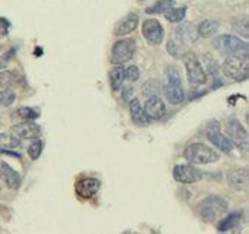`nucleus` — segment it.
<instances>
[{
    "mask_svg": "<svg viewBox=\"0 0 249 234\" xmlns=\"http://www.w3.org/2000/svg\"><path fill=\"white\" fill-rule=\"evenodd\" d=\"M223 73L234 81L242 82L249 76V57L248 53H234L229 54L227 59L223 62Z\"/></svg>",
    "mask_w": 249,
    "mask_h": 234,
    "instance_id": "nucleus-1",
    "label": "nucleus"
},
{
    "mask_svg": "<svg viewBox=\"0 0 249 234\" xmlns=\"http://www.w3.org/2000/svg\"><path fill=\"white\" fill-rule=\"evenodd\" d=\"M227 209H229V205H227L226 199H223L217 195L207 196L204 201H201V203L198 206L201 219L208 224L218 221L227 212Z\"/></svg>",
    "mask_w": 249,
    "mask_h": 234,
    "instance_id": "nucleus-2",
    "label": "nucleus"
},
{
    "mask_svg": "<svg viewBox=\"0 0 249 234\" xmlns=\"http://www.w3.org/2000/svg\"><path fill=\"white\" fill-rule=\"evenodd\" d=\"M185 158L191 163V164H213L215 161H218L220 155L217 154L215 150H213L211 147L201 144V142H194L189 144L185 148Z\"/></svg>",
    "mask_w": 249,
    "mask_h": 234,
    "instance_id": "nucleus-3",
    "label": "nucleus"
},
{
    "mask_svg": "<svg viewBox=\"0 0 249 234\" xmlns=\"http://www.w3.org/2000/svg\"><path fill=\"white\" fill-rule=\"evenodd\" d=\"M166 98L170 104L178 105L185 101V91L182 86V81L179 76V70L175 66L167 69V84L164 86Z\"/></svg>",
    "mask_w": 249,
    "mask_h": 234,
    "instance_id": "nucleus-4",
    "label": "nucleus"
},
{
    "mask_svg": "<svg viewBox=\"0 0 249 234\" xmlns=\"http://www.w3.org/2000/svg\"><path fill=\"white\" fill-rule=\"evenodd\" d=\"M137 51V43L132 38H123L117 40L111 47L110 62L113 65H124L129 60H132L134 54Z\"/></svg>",
    "mask_w": 249,
    "mask_h": 234,
    "instance_id": "nucleus-5",
    "label": "nucleus"
},
{
    "mask_svg": "<svg viewBox=\"0 0 249 234\" xmlns=\"http://www.w3.org/2000/svg\"><path fill=\"white\" fill-rule=\"evenodd\" d=\"M180 59L183 60L189 84L194 85V86L205 84L207 73H205V70H204V67H202V65L199 62V59L194 53H185Z\"/></svg>",
    "mask_w": 249,
    "mask_h": 234,
    "instance_id": "nucleus-6",
    "label": "nucleus"
},
{
    "mask_svg": "<svg viewBox=\"0 0 249 234\" xmlns=\"http://www.w3.org/2000/svg\"><path fill=\"white\" fill-rule=\"evenodd\" d=\"M213 47L224 54H234V53H248V44L233 34L218 35L213 40Z\"/></svg>",
    "mask_w": 249,
    "mask_h": 234,
    "instance_id": "nucleus-7",
    "label": "nucleus"
},
{
    "mask_svg": "<svg viewBox=\"0 0 249 234\" xmlns=\"http://www.w3.org/2000/svg\"><path fill=\"white\" fill-rule=\"evenodd\" d=\"M205 132H207L208 141L213 142V145H214L215 148H218V150H220L221 152H224V154H230V152H231L233 144L230 142V139H229L227 136L223 135L221 126H220V123H218L217 120L210 122V123L207 125Z\"/></svg>",
    "mask_w": 249,
    "mask_h": 234,
    "instance_id": "nucleus-8",
    "label": "nucleus"
},
{
    "mask_svg": "<svg viewBox=\"0 0 249 234\" xmlns=\"http://www.w3.org/2000/svg\"><path fill=\"white\" fill-rule=\"evenodd\" d=\"M226 129H227V135H229V139L233 144V147H237L240 151H248L249 138H248V132L242 126V123L236 119H230L227 122Z\"/></svg>",
    "mask_w": 249,
    "mask_h": 234,
    "instance_id": "nucleus-9",
    "label": "nucleus"
},
{
    "mask_svg": "<svg viewBox=\"0 0 249 234\" xmlns=\"http://www.w3.org/2000/svg\"><path fill=\"white\" fill-rule=\"evenodd\" d=\"M202 176L204 174L201 173V170H198L189 164H179V166H175V168H173V179L178 183L192 184V183L202 180Z\"/></svg>",
    "mask_w": 249,
    "mask_h": 234,
    "instance_id": "nucleus-10",
    "label": "nucleus"
},
{
    "mask_svg": "<svg viewBox=\"0 0 249 234\" xmlns=\"http://www.w3.org/2000/svg\"><path fill=\"white\" fill-rule=\"evenodd\" d=\"M142 35L151 46H160L164 40V30L157 19H145L142 22Z\"/></svg>",
    "mask_w": 249,
    "mask_h": 234,
    "instance_id": "nucleus-11",
    "label": "nucleus"
},
{
    "mask_svg": "<svg viewBox=\"0 0 249 234\" xmlns=\"http://www.w3.org/2000/svg\"><path fill=\"white\" fill-rule=\"evenodd\" d=\"M12 134L17 135L19 139H37L41 135V128L34 123L33 120L21 122L12 126Z\"/></svg>",
    "mask_w": 249,
    "mask_h": 234,
    "instance_id": "nucleus-12",
    "label": "nucleus"
},
{
    "mask_svg": "<svg viewBox=\"0 0 249 234\" xmlns=\"http://www.w3.org/2000/svg\"><path fill=\"white\" fill-rule=\"evenodd\" d=\"M100 189V182L92 177H84L79 179L75 183V192L82 199H91Z\"/></svg>",
    "mask_w": 249,
    "mask_h": 234,
    "instance_id": "nucleus-13",
    "label": "nucleus"
},
{
    "mask_svg": "<svg viewBox=\"0 0 249 234\" xmlns=\"http://www.w3.org/2000/svg\"><path fill=\"white\" fill-rule=\"evenodd\" d=\"M227 183L234 190H246L249 183V171L245 167L230 170L227 174Z\"/></svg>",
    "mask_w": 249,
    "mask_h": 234,
    "instance_id": "nucleus-14",
    "label": "nucleus"
},
{
    "mask_svg": "<svg viewBox=\"0 0 249 234\" xmlns=\"http://www.w3.org/2000/svg\"><path fill=\"white\" fill-rule=\"evenodd\" d=\"M140 25V18L137 14H129L126 15L123 19H120L114 30H113V34L116 37H124V35H129L131 33H134Z\"/></svg>",
    "mask_w": 249,
    "mask_h": 234,
    "instance_id": "nucleus-15",
    "label": "nucleus"
},
{
    "mask_svg": "<svg viewBox=\"0 0 249 234\" xmlns=\"http://www.w3.org/2000/svg\"><path fill=\"white\" fill-rule=\"evenodd\" d=\"M145 113L148 114L150 119H154V120H159V119H163L167 113V108H166V104L163 102V100L157 95H153L150 97L147 101H145Z\"/></svg>",
    "mask_w": 249,
    "mask_h": 234,
    "instance_id": "nucleus-16",
    "label": "nucleus"
},
{
    "mask_svg": "<svg viewBox=\"0 0 249 234\" xmlns=\"http://www.w3.org/2000/svg\"><path fill=\"white\" fill-rule=\"evenodd\" d=\"M175 35H176L178 41L182 43V44H194L199 38V34L196 31V27H194L189 22H185V24L178 25L175 28Z\"/></svg>",
    "mask_w": 249,
    "mask_h": 234,
    "instance_id": "nucleus-17",
    "label": "nucleus"
},
{
    "mask_svg": "<svg viewBox=\"0 0 249 234\" xmlns=\"http://www.w3.org/2000/svg\"><path fill=\"white\" fill-rule=\"evenodd\" d=\"M0 179L3 180V183L9 187V189H19L21 187V174L14 170L8 163H2L0 164Z\"/></svg>",
    "mask_w": 249,
    "mask_h": 234,
    "instance_id": "nucleus-18",
    "label": "nucleus"
},
{
    "mask_svg": "<svg viewBox=\"0 0 249 234\" xmlns=\"http://www.w3.org/2000/svg\"><path fill=\"white\" fill-rule=\"evenodd\" d=\"M129 113H131V119L137 126H148L151 123V119L148 117V114L145 113V108L142 107V104L140 102V100H132L129 102Z\"/></svg>",
    "mask_w": 249,
    "mask_h": 234,
    "instance_id": "nucleus-19",
    "label": "nucleus"
},
{
    "mask_svg": "<svg viewBox=\"0 0 249 234\" xmlns=\"http://www.w3.org/2000/svg\"><path fill=\"white\" fill-rule=\"evenodd\" d=\"M108 79H110V86L113 91H119L123 85L124 81V67L122 65H114L111 70L108 72Z\"/></svg>",
    "mask_w": 249,
    "mask_h": 234,
    "instance_id": "nucleus-20",
    "label": "nucleus"
},
{
    "mask_svg": "<svg viewBox=\"0 0 249 234\" xmlns=\"http://www.w3.org/2000/svg\"><path fill=\"white\" fill-rule=\"evenodd\" d=\"M240 217H242V212H230V214H224V218H221L217 224V230L220 233H224V231H229L231 228H234L239 221H240Z\"/></svg>",
    "mask_w": 249,
    "mask_h": 234,
    "instance_id": "nucleus-21",
    "label": "nucleus"
},
{
    "mask_svg": "<svg viewBox=\"0 0 249 234\" xmlns=\"http://www.w3.org/2000/svg\"><path fill=\"white\" fill-rule=\"evenodd\" d=\"M22 75L17 70H3L0 72V86L9 88L15 84H19L22 81Z\"/></svg>",
    "mask_w": 249,
    "mask_h": 234,
    "instance_id": "nucleus-22",
    "label": "nucleus"
},
{
    "mask_svg": "<svg viewBox=\"0 0 249 234\" xmlns=\"http://www.w3.org/2000/svg\"><path fill=\"white\" fill-rule=\"evenodd\" d=\"M217 30H218V22L213 19H204L196 27L199 37H211L213 34H215Z\"/></svg>",
    "mask_w": 249,
    "mask_h": 234,
    "instance_id": "nucleus-23",
    "label": "nucleus"
},
{
    "mask_svg": "<svg viewBox=\"0 0 249 234\" xmlns=\"http://www.w3.org/2000/svg\"><path fill=\"white\" fill-rule=\"evenodd\" d=\"M38 114H40V113H38L37 110L31 108V107H21V108H18L17 111H14L12 117H14V119H19V120H22V122H27V120H34V119H37Z\"/></svg>",
    "mask_w": 249,
    "mask_h": 234,
    "instance_id": "nucleus-24",
    "label": "nucleus"
},
{
    "mask_svg": "<svg viewBox=\"0 0 249 234\" xmlns=\"http://www.w3.org/2000/svg\"><path fill=\"white\" fill-rule=\"evenodd\" d=\"M163 15L166 17V19H167L169 22H172V24H179V22L183 21V18H185V15H186V8H185V6H182V8H175V6H173V8L167 9Z\"/></svg>",
    "mask_w": 249,
    "mask_h": 234,
    "instance_id": "nucleus-25",
    "label": "nucleus"
},
{
    "mask_svg": "<svg viewBox=\"0 0 249 234\" xmlns=\"http://www.w3.org/2000/svg\"><path fill=\"white\" fill-rule=\"evenodd\" d=\"M0 147L6 150H15L21 147V139L14 134H0Z\"/></svg>",
    "mask_w": 249,
    "mask_h": 234,
    "instance_id": "nucleus-26",
    "label": "nucleus"
},
{
    "mask_svg": "<svg viewBox=\"0 0 249 234\" xmlns=\"http://www.w3.org/2000/svg\"><path fill=\"white\" fill-rule=\"evenodd\" d=\"M173 6H175V0H159V2L154 6L147 8L145 12L148 15H160V14L163 15L167 9L173 8Z\"/></svg>",
    "mask_w": 249,
    "mask_h": 234,
    "instance_id": "nucleus-27",
    "label": "nucleus"
},
{
    "mask_svg": "<svg viewBox=\"0 0 249 234\" xmlns=\"http://www.w3.org/2000/svg\"><path fill=\"white\" fill-rule=\"evenodd\" d=\"M41 152H43V142L38 138L37 139H33V142L28 147V155H30V158L36 161V160L40 158Z\"/></svg>",
    "mask_w": 249,
    "mask_h": 234,
    "instance_id": "nucleus-28",
    "label": "nucleus"
},
{
    "mask_svg": "<svg viewBox=\"0 0 249 234\" xmlns=\"http://www.w3.org/2000/svg\"><path fill=\"white\" fill-rule=\"evenodd\" d=\"M231 27L233 30L242 35V37H248V19L243 17V18H237V19H233L231 22Z\"/></svg>",
    "mask_w": 249,
    "mask_h": 234,
    "instance_id": "nucleus-29",
    "label": "nucleus"
},
{
    "mask_svg": "<svg viewBox=\"0 0 249 234\" xmlns=\"http://www.w3.org/2000/svg\"><path fill=\"white\" fill-rule=\"evenodd\" d=\"M15 100H17V94L14 91H11L8 88L3 89V91H0V105L8 107V105L14 104Z\"/></svg>",
    "mask_w": 249,
    "mask_h": 234,
    "instance_id": "nucleus-30",
    "label": "nucleus"
},
{
    "mask_svg": "<svg viewBox=\"0 0 249 234\" xmlns=\"http://www.w3.org/2000/svg\"><path fill=\"white\" fill-rule=\"evenodd\" d=\"M167 51L173 56V57H182L185 53H183V47H182V43H178V40H170L167 43Z\"/></svg>",
    "mask_w": 249,
    "mask_h": 234,
    "instance_id": "nucleus-31",
    "label": "nucleus"
},
{
    "mask_svg": "<svg viewBox=\"0 0 249 234\" xmlns=\"http://www.w3.org/2000/svg\"><path fill=\"white\" fill-rule=\"evenodd\" d=\"M140 75H141V72H140L138 66H135V65H131L124 69V79H128L129 82H137L140 79Z\"/></svg>",
    "mask_w": 249,
    "mask_h": 234,
    "instance_id": "nucleus-32",
    "label": "nucleus"
},
{
    "mask_svg": "<svg viewBox=\"0 0 249 234\" xmlns=\"http://www.w3.org/2000/svg\"><path fill=\"white\" fill-rule=\"evenodd\" d=\"M11 30V22L5 18H0V38H3L9 34Z\"/></svg>",
    "mask_w": 249,
    "mask_h": 234,
    "instance_id": "nucleus-33",
    "label": "nucleus"
},
{
    "mask_svg": "<svg viewBox=\"0 0 249 234\" xmlns=\"http://www.w3.org/2000/svg\"><path fill=\"white\" fill-rule=\"evenodd\" d=\"M15 54V50H11V51H8V53H5L3 56H0V70H2L8 63H9V60H11V57Z\"/></svg>",
    "mask_w": 249,
    "mask_h": 234,
    "instance_id": "nucleus-34",
    "label": "nucleus"
}]
</instances>
